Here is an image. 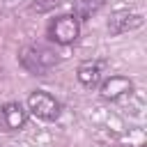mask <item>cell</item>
Segmentation results:
<instances>
[{
  "mask_svg": "<svg viewBox=\"0 0 147 147\" xmlns=\"http://www.w3.org/2000/svg\"><path fill=\"white\" fill-rule=\"evenodd\" d=\"M131 90H133V83L126 76H110L101 83V96L108 101H117V99L131 94Z\"/></svg>",
  "mask_w": 147,
  "mask_h": 147,
  "instance_id": "cell-6",
  "label": "cell"
},
{
  "mask_svg": "<svg viewBox=\"0 0 147 147\" xmlns=\"http://www.w3.org/2000/svg\"><path fill=\"white\" fill-rule=\"evenodd\" d=\"M60 5V0H34L32 2V11H39V14H44V11H51V9H55Z\"/></svg>",
  "mask_w": 147,
  "mask_h": 147,
  "instance_id": "cell-9",
  "label": "cell"
},
{
  "mask_svg": "<svg viewBox=\"0 0 147 147\" xmlns=\"http://www.w3.org/2000/svg\"><path fill=\"white\" fill-rule=\"evenodd\" d=\"M28 122V110L16 103V101H9L5 106H0V129L2 131H18L23 129Z\"/></svg>",
  "mask_w": 147,
  "mask_h": 147,
  "instance_id": "cell-4",
  "label": "cell"
},
{
  "mask_svg": "<svg viewBox=\"0 0 147 147\" xmlns=\"http://www.w3.org/2000/svg\"><path fill=\"white\" fill-rule=\"evenodd\" d=\"M78 34H80V25L71 14H62V16L53 18L51 25H48V37L55 44H62V46L74 44L78 39Z\"/></svg>",
  "mask_w": 147,
  "mask_h": 147,
  "instance_id": "cell-3",
  "label": "cell"
},
{
  "mask_svg": "<svg viewBox=\"0 0 147 147\" xmlns=\"http://www.w3.org/2000/svg\"><path fill=\"white\" fill-rule=\"evenodd\" d=\"M28 110L39 119L53 122V119L60 117V101L53 94H48L44 90H37V92H32L28 96Z\"/></svg>",
  "mask_w": 147,
  "mask_h": 147,
  "instance_id": "cell-2",
  "label": "cell"
},
{
  "mask_svg": "<svg viewBox=\"0 0 147 147\" xmlns=\"http://www.w3.org/2000/svg\"><path fill=\"white\" fill-rule=\"evenodd\" d=\"M103 2H106V0H76L71 16H74L76 21H85V18H90L92 14H96V11L103 7Z\"/></svg>",
  "mask_w": 147,
  "mask_h": 147,
  "instance_id": "cell-8",
  "label": "cell"
},
{
  "mask_svg": "<svg viewBox=\"0 0 147 147\" xmlns=\"http://www.w3.org/2000/svg\"><path fill=\"white\" fill-rule=\"evenodd\" d=\"M78 80L85 85V87H94L101 83V76H103V64L96 62V60H87V62H80L78 64V71H76Z\"/></svg>",
  "mask_w": 147,
  "mask_h": 147,
  "instance_id": "cell-7",
  "label": "cell"
},
{
  "mask_svg": "<svg viewBox=\"0 0 147 147\" xmlns=\"http://www.w3.org/2000/svg\"><path fill=\"white\" fill-rule=\"evenodd\" d=\"M57 53L48 46H37V44H30V46H23L21 53H18V62L23 69H28L32 76H44L48 69H53L57 64Z\"/></svg>",
  "mask_w": 147,
  "mask_h": 147,
  "instance_id": "cell-1",
  "label": "cell"
},
{
  "mask_svg": "<svg viewBox=\"0 0 147 147\" xmlns=\"http://www.w3.org/2000/svg\"><path fill=\"white\" fill-rule=\"evenodd\" d=\"M142 25V16L140 14H133V11H129V9H122V11H115L113 16H110V21H108V32L110 34H124V32H129V30H136V28H140Z\"/></svg>",
  "mask_w": 147,
  "mask_h": 147,
  "instance_id": "cell-5",
  "label": "cell"
}]
</instances>
